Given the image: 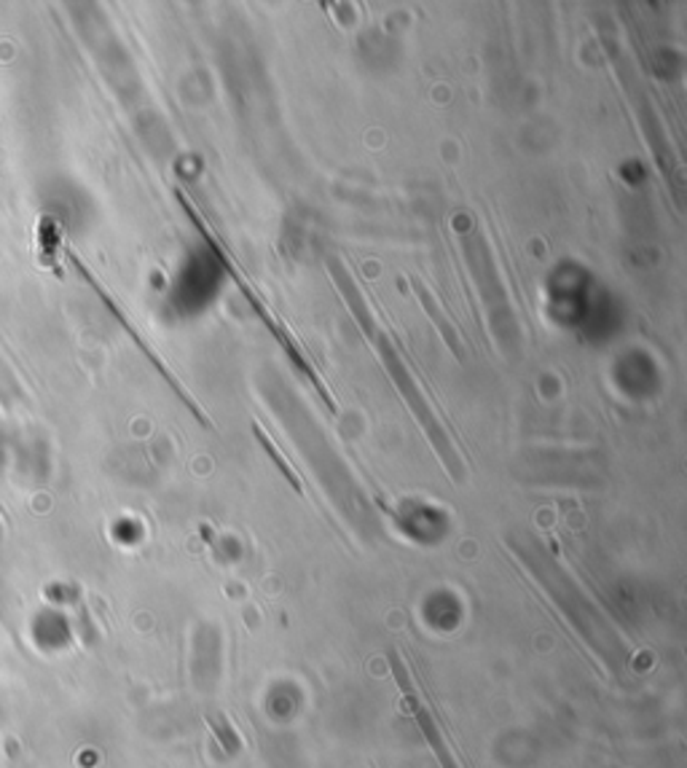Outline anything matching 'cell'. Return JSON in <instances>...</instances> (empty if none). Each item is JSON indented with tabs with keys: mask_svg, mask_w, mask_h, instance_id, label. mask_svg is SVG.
Listing matches in <instances>:
<instances>
[{
	"mask_svg": "<svg viewBox=\"0 0 687 768\" xmlns=\"http://www.w3.org/2000/svg\"><path fill=\"white\" fill-rule=\"evenodd\" d=\"M328 269H331L333 283H336V288L342 291L344 302L350 304V312H352V315H355L357 325H360V328H363V334L369 336V342L374 344L379 361H382V366L387 368L390 380H392V384H395L398 393H401V398L405 401V406L411 408V414L416 416V422H419V425H422V431L428 433L430 444H433L435 452L441 454V460H443V465H446V471L454 479H462V462H460V457H457V452H454V446H451L449 435L443 433L441 422L435 420L433 408H430V403L424 401L422 390H419V384L414 382V376H411V371L405 368L403 357L398 355L395 344H392L390 336L384 334V331L376 325L374 315H371V309H369V304H365L363 293H360V288L355 285V279L350 277V272H346V266L338 262V258H331Z\"/></svg>",
	"mask_w": 687,
	"mask_h": 768,
	"instance_id": "6da1fadb",
	"label": "cell"
},
{
	"mask_svg": "<svg viewBox=\"0 0 687 768\" xmlns=\"http://www.w3.org/2000/svg\"><path fill=\"white\" fill-rule=\"evenodd\" d=\"M460 234H462L464 258H468L475 283H479V293H481L483 304H487L492 331L500 336V342H516V338H519V323H516L513 309H510L508 293L506 288H502V279L500 275H497L492 253H489V247L487 243H483V237L475 226H464V229H460Z\"/></svg>",
	"mask_w": 687,
	"mask_h": 768,
	"instance_id": "7a4b0ae2",
	"label": "cell"
},
{
	"mask_svg": "<svg viewBox=\"0 0 687 768\" xmlns=\"http://www.w3.org/2000/svg\"><path fill=\"white\" fill-rule=\"evenodd\" d=\"M414 285H416L419 302H422V307L428 309V315L435 321L438 331H441V336H443V342H446L449 347L454 349L457 357H462V347H460V338H457V331L451 328V323H446V317H443V312H441V307H438V302H435L433 296H430V291L424 288V285L419 283V279H414Z\"/></svg>",
	"mask_w": 687,
	"mask_h": 768,
	"instance_id": "3957f363",
	"label": "cell"
},
{
	"mask_svg": "<svg viewBox=\"0 0 687 768\" xmlns=\"http://www.w3.org/2000/svg\"><path fill=\"white\" fill-rule=\"evenodd\" d=\"M411 707H414V715H416V720H419V726H422V731H424V739L433 745V750L438 755V760H441V766L443 768H460L454 764V758H451L449 750H446V741L441 739V733H438V728H435V722L433 718H430V712L424 709L422 705H419V699H411L409 701Z\"/></svg>",
	"mask_w": 687,
	"mask_h": 768,
	"instance_id": "277c9868",
	"label": "cell"
},
{
	"mask_svg": "<svg viewBox=\"0 0 687 768\" xmlns=\"http://www.w3.org/2000/svg\"><path fill=\"white\" fill-rule=\"evenodd\" d=\"M253 433H255V439L261 441V446L266 449V454H269V457L274 460V465H277L279 471H283V476H285L287 481H291V486H293V490H296V492H304V486H301V479L296 476V473H293V467L287 465L283 454H279L277 449H274V444H272V441H269V435H266L264 431H261L258 425H253Z\"/></svg>",
	"mask_w": 687,
	"mask_h": 768,
	"instance_id": "5b68a950",
	"label": "cell"
},
{
	"mask_svg": "<svg viewBox=\"0 0 687 768\" xmlns=\"http://www.w3.org/2000/svg\"><path fill=\"white\" fill-rule=\"evenodd\" d=\"M387 659L392 663V672H395V680H398V686H401V691L405 699H416V693H414V686H411V680H409V675H405V669H403V663L401 659H398V653L395 650H387Z\"/></svg>",
	"mask_w": 687,
	"mask_h": 768,
	"instance_id": "8992f818",
	"label": "cell"
}]
</instances>
